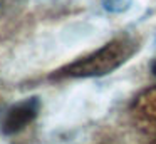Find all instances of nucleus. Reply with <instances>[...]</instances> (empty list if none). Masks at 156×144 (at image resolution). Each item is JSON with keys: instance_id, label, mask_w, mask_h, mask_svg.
Segmentation results:
<instances>
[{"instance_id": "f257e3e1", "label": "nucleus", "mask_w": 156, "mask_h": 144, "mask_svg": "<svg viewBox=\"0 0 156 144\" xmlns=\"http://www.w3.org/2000/svg\"><path fill=\"white\" fill-rule=\"evenodd\" d=\"M139 49V40L129 35H122L111 40L101 47L99 50L76 60L72 64H67L66 67L59 69L52 77H98L106 76L112 72L114 69L121 67L128 59H131Z\"/></svg>"}, {"instance_id": "f03ea898", "label": "nucleus", "mask_w": 156, "mask_h": 144, "mask_svg": "<svg viewBox=\"0 0 156 144\" xmlns=\"http://www.w3.org/2000/svg\"><path fill=\"white\" fill-rule=\"evenodd\" d=\"M39 111H41L39 97H27V99L17 102L5 114L4 122H2V132L7 136L20 132L37 117Z\"/></svg>"}, {"instance_id": "7ed1b4c3", "label": "nucleus", "mask_w": 156, "mask_h": 144, "mask_svg": "<svg viewBox=\"0 0 156 144\" xmlns=\"http://www.w3.org/2000/svg\"><path fill=\"white\" fill-rule=\"evenodd\" d=\"M133 116L143 129L156 132V87H151L138 97L133 106Z\"/></svg>"}, {"instance_id": "20e7f679", "label": "nucleus", "mask_w": 156, "mask_h": 144, "mask_svg": "<svg viewBox=\"0 0 156 144\" xmlns=\"http://www.w3.org/2000/svg\"><path fill=\"white\" fill-rule=\"evenodd\" d=\"M102 5L109 12H121L129 7V0H102Z\"/></svg>"}, {"instance_id": "39448f33", "label": "nucleus", "mask_w": 156, "mask_h": 144, "mask_svg": "<svg viewBox=\"0 0 156 144\" xmlns=\"http://www.w3.org/2000/svg\"><path fill=\"white\" fill-rule=\"evenodd\" d=\"M98 144H118V142H114V141H101V142H98Z\"/></svg>"}, {"instance_id": "423d86ee", "label": "nucleus", "mask_w": 156, "mask_h": 144, "mask_svg": "<svg viewBox=\"0 0 156 144\" xmlns=\"http://www.w3.org/2000/svg\"><path fill=\"white\" fill-rule=\"evenodd\" d=\"M151 70H153V74H154V76H156V60H154V62L151 64Z\"/></svg>"}, {"instance_id": "0eeeda50", "label": "nucleus", "mask_w": 156, "mask_h": 144, "mask_svg": "<svg viewBox=\"0 0 156 144\" xmlns=\"http://www.w3.org/2000/svg\"><path fill=\"white\" fill-rule=\"evenodd\" d=\"M151 144H156V141H154V142H151Z\"/></svg>"}]
</instances>
